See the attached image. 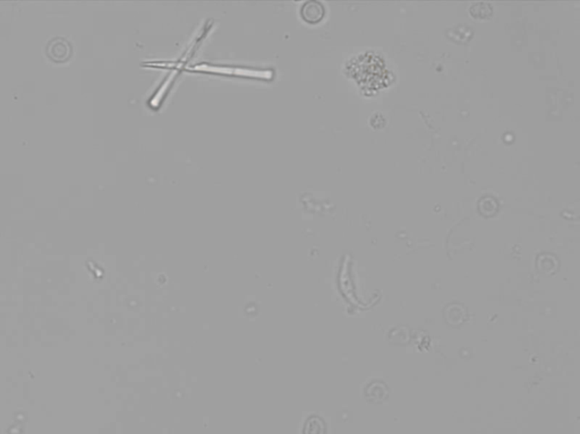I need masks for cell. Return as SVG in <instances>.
Masks as SVG:
<instances>
[{
	"instance_id": "1",
	"label": "cell",
	"mask_w": 580,
	"mask_h": 434,
	"mask_svg": "<svg viewBox=\"0 0 580 434\" xmlns=\"http://www.w3.org/2000/svg\"><path fill=\"white\" fill-rule=\"evenodd\" d=\"M304 19L309 23H318L324 17V7L318 1H309L302 8Z\"/></svg>"
},
{
	"instance_id": "3",
	"label": "cell",
	"mask_w": 580,
	"mask_h": 434,
	"mask_svg": "<svg viewBox=\"0 0 580 434\" xmlns=\"http://www.w3.org/2000/svg\"><path fill=\"white\" fill-rule=\"evenodd\" d=\"M313 425H311L309 422H307V428H305V434H323L324 432V425L323 422L320 421L319 418H311Z\"/></svg>"
},
{
	"instance_id": "2",
	"label": "cell",
	"mask_w": 580,
	"mask_h": 434,
	"mask_svg": "<svg viewBox=\"0 0 580 434\" xmlns=\"http://www.w3.org/2000/svg\"><path fill=\"white\" fill-rule=\"evenodd\" d=\"M470 14L476 19H488L492 15V6L488 3H474L470 7Z\"/></svg>"
}]
</instances>
